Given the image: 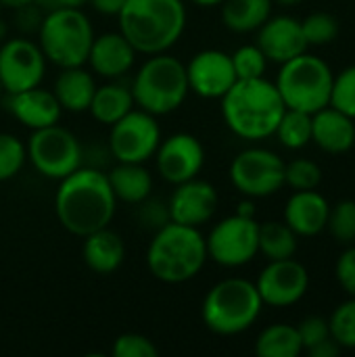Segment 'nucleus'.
I'll use <instances>...</instances> for the list:
<instances>
[{
    "mask_svg": "<svg viewBox=\"0 0 355 357\" xmlns=\"http://www.w3.org/2000/svg\"><path fill=\"white\" fill-rule=\"evenodd\" d=\"M117 199L111 190L107 174L94 167H77L63 180L54 195V211L59 224L75 234L88 236L107 228L115 215Z\"/></svg>",
    "mask_w": 355,
    "mask_h": 357,
    "instance_id": "f257e3e1",
    "label": "nucleus"
},
{
    "mask_svg": "<svg viewBox=\"0 0 355 357\" xmlns=\"http://www.w3.org/2000/svg\"><path fill=\"white\" fill-rule=\"evenodd\" d=\"M220 100L226 126L245 140H264L272 136L287 111L276 84L266 77L236 79Z\"/></svg>",
    "mask_w": 355,
    "mask_h": 357,
    "instance_id": "f03ea898",
    "label": "nucleus"
},
{
    "mask_svg": "<svg viewBox=\"0 0 355 357\" xmlns=\"http://www.w3.org/2000/svg\"><path fill=\"white\" fill-rule=\"evenodd\" d=\"M119 31L140 54L167 52L186 29L184 0H128L117 15Z\"/></svg>",
    "mask_w": 355,
    "mask_h": 357,
    "instance_id": "7ed1b4c3",
    "label": "nucleus"
},
{
    "mask_svg": "<svg viewBox=\"0 0 355 357\" xmlns=\"http://www.w3.org/2000/svg\"><path fill=\"white\" fill-rule=\"evenodd\" d=\"M207 245L199 228L167 222L146 249V266L151 274L167 284H182L201 274L207 264Z\"/></svg>",
    "mask_w": 355,
    "mask_h": 357,
    "instance_id": "20e7f679",
    "label": "nucleus"
},
{
    "mask_svg": "<svg viewBox=\"0 0 355 357\" xmlns=\"http://www.w3.org/2000/svg\"><path fill=\"white\" fill-rule=\"evenodd\" d=\"M186 65L167 54H151L136 71L132 82V96L138 109L151 115H167L180 109L188 96Z\"/></svg>",
    "mask_w": 355,
    "mask_h": 357,
    "instance_id": "39448f33",
    "label": "nucleus"
},
{
    "mask_svg": "<svg viewBox=\"0 0 355 357\" xmlns=\"http://www.w3.org/2000/svg\"><path fill=\"white\" fill-rule=\"evenodd\" d=\"M262 307L264 301L255 282L245 278H226L207 291L201 316L203 324L211 333L220 337H234L255 324Z\"/></svg>",
    "mask_w": 355,
    "mask_h": 357,
    "instance_id": "423d86ee",
    "label": "nucleus"
},
{
    "mask_svg": "<svg viewBox=\"0 0 355 357\" xmlns=\"http://www.w3.org/2000/svg\"><path fill=\"white\" fill-rule=\"evenodd\" d=\"M92 40V23L82 8H52L44 13L38 27V44L46 61L59 69L86 65Z\"/></svg>",
    "mask_w": 355,
    "mask_h": 357,
    "instance_id": "0eeeda50",
    "label": "nucleus"
},
{
    "mask_svg": "<svg viewBox=\"0 0 355 357\" xmlns=\"http://www.w3.org/2000/svg\"><path fill=\"white\" fill-rule=\"evenodd\" d=\"M333 71L326 61L314 54H299L282 63L276 77V88L287 109H297L314 115L328 107L333 90Z\"/></svg>",
    "mask_w": 355,
    "mask_h": 357,
    "instance_id": "6e6552de",
    "label": "nucleus"
},
{
    "mask_svg": "<svg viewBox=\"0 0 355 357\" xmlns=\"http://www.w3.org/2000/svg\"><path fill=\"white\" fill-rule=\"evenodd\" d=\"M25 149L27 161L48 180H63L82 167V144L77 136L59 123L31 130Z\"/></svg>",
    "mask_w": 355,
    "mask_h": 357,
    "instance_id": "1a4fd4ad",
    "label": "nucleus"
},
{
    "mask_svg": "<svg viewBox=\"0 0 355 357\" xmlns=\"http://www.w3.org/2000/svg\"><path fill=\"white\" fill-rule=\"evenodd\" d=\"M230 182L249 199H264L285 186V161L268 149H245L230 163Z\"/></svg>",
    "mask_w": 355,
    "mask_h": 357,
    "instance_id": "9d476101",
    "label": "nucleus"
},
{
    "mask_svg": "<svg viewBox=\"0 0 355 357\" xmlns=\"http://www.w3.org/2000/svg\"><path fill=\"white\" fill-rule=\"evenodd\" d=\"M259 224L255 218L230 215L218 222L205 236L207 257L224 268H241L249 264L257 253Z\"/></svg>",
    "mask_w": 355,
    "mask_h": 357,
    "instance_id": "9b49d317",
    "label": "nucleus"
},
{
    "mask_svg": "<svg viewBox=\"0 0 355 357\" xmlns=\"http://www.w3.org/2000/svg\"><path fill=\"white\" fill-rule=\"evenodd\" d=\"M161 138L157 117L136 107L111 126L109 151L117 161L146 163L155 157Z\"/></svg>",
    "mask_w": 355,
    "mask_h": 357,
    "instance_id": "f8f14e48",
    "label": "nucleus"
},
{
    "mask_svg": "<svg viewBox=\"0 0 355 357\" xmlns=\"http://www.w3.org/2000/svg\"><path fill=\"white\" fill-rule=\"evenodd\" d=\"M46 56L29 38H8L0 44V84L6 94L29 90L42 84Z\"/></svg>",
    "mask_w": 355,
    "mask_h": 357,
    "instance_id": "ddd939ff",
    "label": "nucleus"
},
{
    "mask_svg": "<svg viewBox=\"0 0 355 357\" xmlns=\"http://www.w3.org/2000/svg\"><path fill=\"white\" fill-rule=\"evenodd\" d=\"M155 165L161 178L174 186L192 180L205 165L203 142L188 132H176L167 138H161L155 151Z\"/></svg>",
    "mask_w": 355,
    "mask_h": 357,
    "instance_id": "4468645a",
    "label": "nucleus"
},
{
    "mask_svg": "<svg viewBox=\"0 0 355 357\" xmlns=\"http://www.w3.org/2000/svg\"><path fill=\"white\" fill-rule=\"evenodd\" d=\"M257 293L264 305L289 307L303 299L310 289V274L303 264L291 259L270 261L257 276Z\"/></svg>",
    "mask_w": 355,
    "mask_h": 357,
    "instance_id": "2eb2a0df",
    "label": "nucleus"
},
{
    "mask_svg": "<svg viewBox=\"0 0 355 357\" xmlns=\"http://www.w3.org/2000/svg\"><path fill=\"white\" fill-rule=\"evenodd\" d=\"M188 88L201 98H222L236 82L232 59L224 50L207 48L197 52L186 65Z\"/></svg>",
    "mask_w": 355,
    "mask_h": 357,
    "instance_id": "dca6fc26",
    "label": "nucleus"
},
{
    "mask_svg": "<svg viewBox=\"0 0 355 357\" xmlns=\"http://www.w3.org/2000/svg\"><path fill=\"white\" fill-rule=\"evenodd\" d=\"M220 207V197L218 190L211 182L207 180H186L176 184V190L169 197L167 209H169V220L182 226H192L201 228L207 224Z\"/></svg>",
    "mask_w": 355,
    "mask_h": 357,
    "instance_id": "f3484780",
    "label": "nucleus"
},
{
    "mask_svg": "<svg viewBox=\"0 0 355 357\" xmlns=\"http://www.w3.org/2000/svg\"><path fill=\"white\" fill-rule=\"evenodd\" d=\"M257 46L268 61L287 63L303 52H308V42L301 29V21L289 15L270 17L257 29Z\"/></svg>",
    "mask_w": 355,
    "mask_h": 357,
    "instance_id": "a211bd4d",
    "label": "nucleus"
},
{
    "mask_svg": "<svg viewBox=\"0 0 355 357\" xmlns=\"http://www.w3.org/2000/svg\"><path fill=\"white\" fill-rule=\"evenodd\" d=\"M136 54V48L121 31H105L94 36L86 63L96 75L105 79H117L134 67Z\"/></svg>",
    "mask_w": 355,
    "mask_h": 357,
    "instance_id": "6ab92c4d",
    "label": "nucleus"
},
{
    "mask_svg": "<svg viewBox=\"0 0 355 357\" xmlns=\"http://www.w3.org/2000/svg\"><path fill=\"white\" fill-rule=\"evenodd\" d=\"M6 109L13 113V117L23 123L29 130H40L59 123L61 119V105L52 90H46L42 86L21 90L15 94H6Z\"/></svg>",
    "mask_w": 355,
    "mask_h": 357,
    "instance_id": "aec40b11",
    "label": "nucleus"
},
{
    "mask_svg": "<svg viewBox=\"0 0 355 357\" xmlns=\"http://www.w3.org/2000/svg\"><path fill=\"white\" fill-rule=\"evenodd\" d=\"M328 201L316 190H295L287 201L285 222L297 236H316L326 230L328 222Z\"/></svg>",
    "mask_w": 355,
    "mask_h": 357,
    "instance_id": "412c9836",
    "label": "nucleus"
},
{
    "mask_svg": "<svg viewBox=\"0 0 355 357\" xmlns=\"http://www.w3.org/2000/svg\"><path fill=\"white\" fill-rule=\"evenodd\" d=\"M312 140L326 153H345L355 144L354 119L328 105L312 115Z\"/></svg>",
    "mask_w": 355,
    "mask_h": 357,
    "instance_id": "4be33fe9",
    "label": "nucleus"
},
{
    "mask_svg": "<svg viewBox=\"0 0 355 357\" xmlns=\"http://www.w3.org/2000/svg\"><path fill=\"white\" fill-rule=\"evenodd\" d=\"M82 257L84 264L100 276H109L113 272H117L126 259V245L123 238L107 228H100L88 236H84V245H82Z\"/></svg>",
    "mask_w": 355,
    "mask_h": 357,
    "instance_id": "5701e85b",
    "label": "nucleus"
},
{
    "mask_svg": "<svg viewBox=\"0 0 355 357\" xmlns=\"http://www.w3.org/2000/svg\"><path fill=\"white\" fill-rule=\"evenodd\" d=\"M94 90H96V82L92 73L84 69V65L61 69L52 86V94L56 96L61 109L69 113L88 111Z\"/></svg>",
    "mask_w": 355,
    "mask_h": 357,
    "instance_id": "b1692460",
    "label": "nucleus"
},
{
    "mask_svg": "<svg viewBox=\"0 0 355 357\" xmlns=\"http://www.w3.org/2000/svg\"><path fill=\"white\" fill-rule=\"evenodd\" d=\"M107 178L115 199L128 205H138L153 192V176L144 167V163L117 161V165L107 174Z\"/></svg>",
    "mask_w": 355,
    "mask_h": 357,
    "instance_id": "393cba45",
    "label": "nucleus"
},
{
    "mask_svg": "<svg viewBox=\"0 0 355 357\" xmlns=\"http://www.w3.org/2000/svg\"><path fill=\"white\" fill-rule=\"evenodd\" d=\"M134 107L136 102L132 96V88L117 84V82H109V84L96 86L88 111L98 123L113 126L123 115H128Z\"/></svg>",
    "mask_w": 355,
    "mask_h": 357,
    "instance_id": "a878e982",
    "label": "nucleus"
},
{
    "mask_svg": "<svg viewBox=\"0 0 355 357\" xmlns=\"http://www.w3.org/2000/svg\"><path fill=\"white\" fill-rule=\"evenodd\" d=\"M222 21L230 31L249 33L272 17V0H224Z\"/></svg>",
    "mask_w": 355,
    "mask_h": 357,
    "instance_id": "bb28decb",
    "label": "nucleus"
},
{
    "mask_svg": "<svg viewBox=\"0 0 355 357\" xmlns=\"http://www.w3.org/2000/svg\"><path fill=\"white\" fill-rule=\"evenodd\" d=\"M257 249L268 261L291 259L297 253V234L287 222H264L257 232Z\"/></svg>",
    "mask_w": 355,
    "mask_h": 357,
    "instance_id": "cd10ccee",
    "label": "nucleus"
},
{
    "mask_svg": "<svg viewBox=\"0 0 355 357\" xmlns=\"http://www.w3.org/2000/svg\"><path fill=\"white\" fill-rule=\"evenodd\" d=\"M301 351V337L293 324H272L255 341V354L259 357H297Z\"/></svg>",
    "mask_w": 355,
    "mask_h": 357,
    "instance_id": "c85d7f7f",
    "label": "nucleus"
},
{
    "mask_svg": "<svg viewBox=\"0 0 355 357\" xmlns=\"http://www.w3.org/2000/svg\"><path fill=\"white\" fill-rule=\"evenodd\" d=\"M282 146L299 151L312 142V115L297 109H287L274 132Z\"/></svg>",
    "mask_w": 355,
    "mask_h": 357,
    "instance_id": "c756f323",
    "label": "nucleus"
},
{
    "mask_svg": "<svg viewBox=\"0 0 355 357\" xmlns=\"http://www.w3.org/2000/svg\"><path fill=\"white\" fill-rule=\"evenodd\" d=\"M328 232L333 238L341 245H354L355 243V201L345 199L339 201L335 207L328 211V222H326Z\"/></svg>",
    "mask_w": 355,
    "mask_h": 357,
    "instance_id": "7c9ffc66",
    "label": "nucleus"
},
{
    "mask_svg": "<svg viewBox=\"0 0 355 357\" xmlns=\"http://www.w3.org/2000/svg\"><path fill=\"white\" fill-rule=\"evenodd\" d=\"M27 161L25 144L6 132H0V182L15 178Z\"/></svg>",
    "mask_w": 355,
    "mask_h": 357,
    "instance_id": "2f4dec72",
    "label": "nucleus"
},
{
    "mask_svg": "<svg viewBox=\"0 0 355 357\" xmlns=\"http://www.w3.org/2000/svg\"><path fill=\"white\" fill-rule=\"evenodd\" d=\"M308 46L331 44L339 36V21L331 13H312L301 21Z\"/></svg>",
    "mask_w": 355,
    "mask_h": 357,
    "instance_id": "473e14b6",
    "label": "nucleus"
},
{
    "mask_svg": "<svg viewBox=\"0 0 355 357\" xmlns=\"http://www.w3.org/2000/svg\"><path fill=\"white\" fill-rule=\"evenodd\" d=\"M230 59H232V65L236 71V79L264 77L266 67H268V59L257 44H245L241 48H236L230 54Z\"/></svg>",
    "mask_w": 355,
    "mask_h": 357,
    "instance_id": "72a5a7b5",
    "label": "nucleus"
},
{
    "mask_svg": "<svg viewBox=\"0 0 355 357\" xmlns=\"http://www.w3.org/2000/svg\"><path fill=\"white\" fill-rule=\"evenodd\" d=\"M331 337L341 349H355V297L341 303L328 320Z\"/></svg>",
    "mask_w": 355,
    "mask_h": 357,
    "instance_id": "f704fd0d",
    "label": "nucleus"
},
{
    "mask_svg": "<svg viewBox=\"0 0 355 357\" xmlns=\"http://www.w3.org/2000/svg\"><path fill=\"white\" fill-rule=\"evenodd\" d=\"M322 180V169L310 159H295L285 163V184L293 190H316Z\"/></svg>",
    "mask_w": 355,
    "mask_h": 357,
    "instance_id": "c9c22d12",
    "label": "nucleus"
},
{
    "mask_svg": "<svg viewBox=\"0 0 355 357\" xmlns=\"http://www.w3.org/2000/svg\"><path fill=\"white\" fill-rule=\"evenodd\" d=\"M328 105L355 119V65L343 69L339 75L333 77V90H331Z\"/></svg>",
    "mask_w": 355,
    "mask_h": 357,
    "instance_id": "e433bc0d",
    "label": "nucleus"
},
{
    "mask_svg": "<svg viewBox=\"0 0 355 357\" xmlns=\"http://www.w3.org/2000/svg\"><path fill=\"white\" fill-rule=\"evenodd\" d=\"M111 356L113 357H157L159 356V349H157V345H155L149 337L138 335V333H126V335H119V337L113 341Z\"/></svg>",
    "mask_w": 355,
    "mask_h": 357,
    "instance_id": "4c0bfd02",
    "label": "nucleus"
},
{
    "mask_svg": "<svg viewBox=\"0 0 355 357\" xmlns=\"http://www.w3.org/2000/svg\"><path fill=\"white\" fill-rule=\"evenodd\" d=\"M299 331V337H301V345H303V351H308L310 347L326 341L331 337V328H328V320L322 318V316H308L299 322L297 326Z\"/></svg>",
    "mask_w": 355,
    "mask_h": 357,
    "instance_id": "58836bf2",
    "label": "nucleus"
},
{
    "mask_svg": "<svg viewBox=\"0 0 355 357\" xmlns=\"http://www.w3.org/2000/svg\"><path fill=\"white\" fill-rule=\"evenodd\" d=\"M140 205V222L144 228L149 230H159L161 226H165L169 220V209H167V203L159 201V199H144Z\"/></svg>",
    "mask_w": 355,
    "mask_h": 357,
    "instance_id": "ea45409f",
    "label": "nucleus"
},
{
    "mask_svg": "<svg viewBox=\"0 0 355 357\" xmlns=\"http://www.w3.org/2000/svg\"><path fill=\"white\" fill-rule=\"evenodd\" d=\"M335 274H337L341 289L349 297H355V247H347L339 255L337 266H335Z\"/></svg>",
    "mask_w": 355,
    "mask_h": 357,
    "instance_id": "a19ab883",
    "label": "nucleus"
},
{
    "mask_svg": "<svg viewBox=\"0 0 355 357\" xmlns=\"http://www.w3.org/2000/svg\"><path fill=\"white\" fill-rule=\"evenodd\" d=\"M339 354H341V345L333 337H328L326 341H322V343L308 349L310 357H337Z\"/></svg>",
    "mask_w": 355,
    "mask_h": 357,
    "instance_id": "79ce46f5",
    "label": "nucleus"
},
{
    "mask_svg": "<svg viewBox=\"0 0 355 357\" xmlns=\"http://www.w3.org/2000/svg\"><path fill=\"white\" fill-rule=\"evenodd\" d=\"M126 2L128 0H90L88 4H92L96 13H103V15H109V17H113V15L117 17L119 10L126 6Z\"/></svg>",
    "mask_w": 355,
    "mask_h": 357,
    "instance_id": "37998d69",
    "label": "nucleus"
},
{
    "mask_svg": "<svg viewBox=\"0 0 355 357\" xmlns=\"http://www.w3.org/2000/svg\"><path fill=\"white\" fill-rule=\"evenodd\" d=\"M236 215H243V218H255V205H253V201H243V203H239Z\"/></svg>",
    "mask_w": 355,
    "mask_h": 357,
    "instance_id": "c03bdc74",
    "label": "nucleus"
},
{
    "mask_svg": "<svg viewBox=\"0 0 355 357\" xmlns=\"http://www.w3.org/2000/svg\"><path fill=\"white\" fill-rule=\"evenodd\" d=\"M90 0H54L56 6H69V8H82L86 6Z\"/></svg>",
    "mask_w": 355,
    "mask_h": 357,
    "instance_id": "a18cd8bd",
    "label": "nucleus"
},
{
    "mask_svg": "<svg viewBox=\"0 0 355 357\" xmlns=\"http://www.w3.org/2000/svg\"><path fill=\"white\" fill-rule=\"evenodd\" d=\"M2 6H8V8H19V6H25V4H31L36 0H0Z\"/></svg>",
    "mask_w": 355,
    "mask_h": 357,
    "instance_id": "49530a36",
    "label": "nucleus"
},
{
    "mask_svg": "<svg viewBox=\"0 0 355 357\" xmlns=\"http://www.w3.org/2000/svg\"><path fill=\"white\" fill-rule=\"evenodd\" d=\"M190 2L197 6H203V8H211V6H220L224 0H190Z\"/></svg>",
    "mask_w": 355,
    "mask_h": 357,
    "instance_id": "de8ad7c7",
    "label": "nucleus"
},
{
    "mask_svg": "<svg viewBox=\"0 0 355 357\" xmlns=\"http://www.w3.org/2000/svg\"><path fill=\"white\" fill-rule=\"evenodd\" d=\"M274 2L285 4V6H293V4H297V2H301V0H274Z\"/></svg>",
    "mask_w": 355,
    "mask_h": 357,
    "instance_id": "09e8293b",
    "label": "nucleus"
},
{
    "mask_svg": "<svg viewBox=\"0 0 355 357\" xmlns=\"http://www.w3.org/2000/svg\"><path fill=\"white\" fill-rule=\"evenodd\" d=\"M4 33H6V27H4V23L0 21V42H2V38H4Z\"/></svg>",
    "mask_w": 355,
    "mask_h": 357,
    "instance_id": "8fccbe9b",
    "label": "nucleus"
},
{
    "mask_svg": "<svg viewBox=\"0 0 355 357\" xmlns=\"http://www.w3.org/2000/svg\"><path fill=\"white\" fill-rule=\"evenodd\" d=\"M2 92H4V88H2V84H0V96H2Z\"/></svg>",
    "mask_w": 355,
    "mask_h": 357,
    "instance_id": "3c124183",
    "label": "nucleus"
},
{
    "mask_svg": "<svg viewBox=\"0 0 355 357\" xmlns=\"http://www.w3.org/2000/svg\"><path fill=\"white\" fill-rule=\"evenodd\" d=\"M0 10H2V2H0Z\"/></svg>",
    "mask_w": 355,
    "mask_h": 357,
    "instance_id": "603ef678",
    "label": "nucleus"
}]
</instances>
